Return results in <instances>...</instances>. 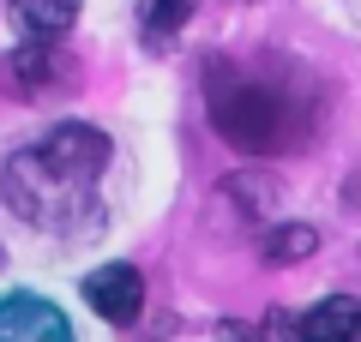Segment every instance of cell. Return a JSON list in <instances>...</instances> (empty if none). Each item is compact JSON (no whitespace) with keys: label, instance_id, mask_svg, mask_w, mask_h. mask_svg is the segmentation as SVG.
<instances>
[{"label":"cell","instance_id":"obj_1","mask_svg":"<svg viewBox=\"0 0 361 342\" xmlns=\"http://www.w3.org/2000/svg\"><path fill=\"white\" fill-rule=\"evenodd\" d=\"M211 120H217V132L235 144V151H253V156L289 151V144L307 132L301 102L289 96V90L253 78V72H241V78L217 72V84H211Z\"/></svg>","mask_w":361,"mask_h":342},{"label":"cell","instance_id":"obj_2","mask_svg":"<svg viewBox=\"0 0 361 342\" xmlns=\"http://www.w3.org/2000/svg\"><path fill=\"white\" fill-rule=\"evenodd\" d=\"M6 204H13L18 216H30V222H73L78 210H90V186H73V180L49 175V168L37 163V151L13 156L6 163Z\"/></svg>","mask_w":361,"mask_h":342},{"label":"cell","instance_id":"obj_3","mask_svg":"<svg viewBox=\"0 0 361 342\" xmlns=\"http://www.w3.org/2000/svg\"><path fill=\"white\" fill-rule=\"evenodd\" d=\"M37 163L49 175L73 180V186H97V175L109 168V139L97 127H85V120H66V127H54L37 144Z\"/></svg>","mask_w":361,"mask_h":342},{"label":"cell","instance_id":"obj_4","mask_svg":"<svg viewBox=\"0 0 361 342\" xmlns=\"http://www.w3.org/2000/svg\"><path fill=\"white\" fill-rule=\"evenodd\" d=\"M85 300L97 318H109V324H133V318L145 312V277L133 265H103L85 277Z\"/></svg>","mask_w":361,"mask_h":342},{"label":"cell","instance_id":"obj_5","mask_svg":"<svg viewBox=\"0 0 361 342\" xmlns=\"http://www.w3.org/2000/svg\"><path fill=\"white\" fill-rule=\"evenodd\" d=\"M0 342H73V330L49 300L13 294V300H0Z\"/></svg>","mask_w":361,"mask_h":342},{"label":"cell","instance_id":"obj_6","mask_svg":"<svg viewBox=\"0 0 361 342\" xmlns=\"http://www.w3.org/2000/svg\"><path fill=\"white\" fill-rule=\"evenodd\" d=\"M66 78V66H61V54L54 49H42V42H30V49H18L13 61H0V84L13 90V96H25V102H37L49 84H61Z\"/></svg>","mask_w":361,"mask_h":342},{"label":"cell","instance_id":"obj_7","mask_svg":"<svg viewBox=\"0 0 361 342\" xmlns=\"http://www.w3.org/2000/svg\"><path fill=\"white\" fill-rule=\"evenodd\" d=\"M295 342H361V300L355 294H331L301 318Z\"/></svg>","mask_w":361,"mask_h":342},{"label":"cell","instance_id":"obj_8","mask_svg":"<svg viewBox=\"0 0 361 342\" xmlns=\"http://www.w3.org/2000/svg\"><path fill=\"white\" fill-rule=\"evenodd\" d=\"M13 18H18L37 42H49V37H66V30H73L78 0H13Z\"/></svg>","mask_w":361,"mask_h":342},{"label":"cell","instance_id":"obj_9","mask_svg":"<svg viewBox=\"0 0 361 342\" xmlns=\"http://www.w3.org/2000/svg\"><path fill=\"white\" fill-rule=\"evenodd\" d=\"M193 18V0H145V42L151 49H163V42H175V30Z\"/></svg>","mask_w":361,"mask_h":342},{"label":"cell","instance_id":"obj_10","mask_svg":"<svg viewBox=\"0 0 361 342\" xmlns=\"http://www.w3.org/2000/svg\"><path fill=\"white\" fill-rule=\"evenodd\" d=\"M313 246H319V234H313L307 222H283V228H271L265 258H271V265H295V258H307Z\"/></svg>","mask_w":361,"mask_h":342}]
</instances>
